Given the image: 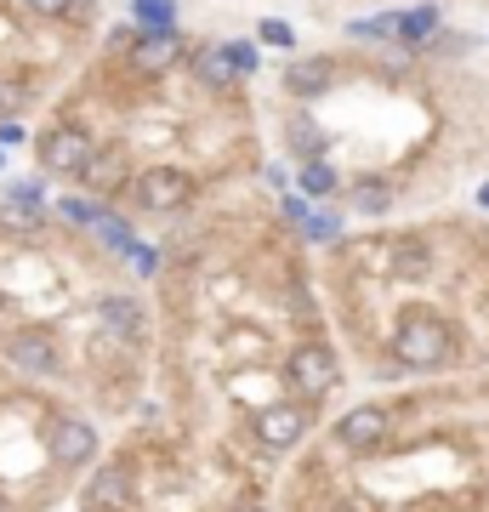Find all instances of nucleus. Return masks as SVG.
<instances>
[{
	"label": "nucleus",
	"instance_id": "obj_1",
	"mask_svg": "<svg viewBox=\"0 0 489 512\" xmlns=\"http://www.w3.org/2000/svg\"><path fill=\"white\" fill-rule=\"evenodd\" d=\"M450 325L444 319H433V313H410L399 325V336H393V359L410 370H438L444 359H450Z\"/></svg>",
	"mask_w": 489,
	"mask_h": 512
},
{
	"label": "nucleus",
	"instance_id": "obj_2",
	"mask_svg": "<svg viewBox=\"0 0 489 512\" xmlns=\"http://www.w3.org/2000/svg\"><path fill=\"white\" fill-rule=\"evenodd\" d=\"M285 382L296 387V393L319 399V393H330V387L342 382V365H336V353H330L325 342H302V348H290V359H285Z\"/></svg>",
	"mask_w": 489,
	"mask_h": 512
},
{
	"label": "nucleus",
	"instance_id": "obj_3",
	"mask_svg": "<svg viewBox=\"0 0 489 512\" xmlns=\"http://www.w3.org/2000/svg\"><path fill=\"white\" fill-rule=\"evenodd\" d=\"M188 200H194V183L182 177L177 165H154V171H143V177H137V205H143V211L171 217V211H182Z\"/></svg>",
	"mask_w": 489,
	"mask_h": 512
},
{
	"label": "nucleus",
	"instance_id": "obj_4",
	"mask_svg": "<svg viewBox=\"0 0 489 512\" xmlns=\"http://www.w3.org/2000/svg\"><path fill=\"white\" fill-rule=\"evenodd\" d=\"M251 433H256L262 450H290V444L308 439V410H302V404H268V410L251 421Z\"/></svg>",
	"mask_w": 489,
	"mask_h": 512
},
{
	"label": "nucleus",
	"instance_id": "obj_5",
	"mask_svg": "<svg viewBox=\"0 0 489 512\" xmlns=\"http://www.w3.org/2000/svg\"><path fill=\"white\" fill-rule=\"evenodd\" d=\"M46 450H52L57 467H86L91 456H97V427L80 416H63L52 421V439H46Z\"/></svg>",
	"mask_w": 489,
	"mask_h": 512
},
{
	"label": "nucleus",
	"instance_id": "obj_6",
	"mask_svg": "<svg viewBox=\"0 0 489 512\" xmlns=\"http://www.w3.org/2000/svg\"><path fill=\"white\" fill-rule=\"evenodd\" d=\"M91 160H97V148H91L86 131L57 126V131L40 137V165H52V171H86Z\"/></svg>",
	"mask_w": 489,
	"mask_h": 512
},
{
	"label": "nucleus",
	"instance_id": "obj_7",
	"mask_svg": "<svg viewBox=\"0 0 489 512\" xmlns=\"http://www.w3.org/2000/svg\"><path fill=\"white\" fill-rule=\"evenodd\" d=\"M126 507H131V473H126V461L97 467V478L86 484V512H126Z\"/></svg>",
	"mask_w": 489,
	"mask_h": 512
},
{
	"label": "nucleus",
	"instance_id": "obj_8",
	"mask_svg": "<svg viewBox=\"0 0 489 512\" xmlns=\"http://www.w3.org/2000/svg\"><path fill=\"white\" fill-rule=\"evenodd\" d=\"M387 410L381 404H359V410H347L342 421H336V439L347 444V450H376L381 439H387Z\"/></svg>",
	"mask_w": 489,
	"mask_h": 512
},
{
	"label": "nucleus",
	"instance_id": "obj_9",
	"mask_svg": "<svg viewBox=\"0 0 489 512\" xmlns=\"http://www.w3.org/2000/svg\"><path fill=\"white\" fill-rule=\"evenodd\" d=\"M177 52H182L177 35H143L137 46H131V63H137L143 74H154V69H165V63H177Z\"/></svg>",
	"mask_w": 489,
	"mask_h": 512
},
{
	"label": "nucleus",
	"instance_id": "obj_10",
	"mask_svg": "<svg viewBox=\"0 0 489 512\" xmlns=\"http://www.w3.org/2000/svg\"><path fill=\"white\" fill-rule=\"evenodd\" d=\"M12 365H23V370H40V376H57V353H52V342L46 336H18L12 342Z\"/></svg>",
	"mask_w": 489,
	"mask_h": 512
},
{
	"label": "nucleus",
	"instance_id": "obj_11",
	"mask_svg": "<svg viewBox=\"0 0 489 512\" xmlns=\"http://www.w3.org/2000/svg\"><path fill=\"white\" fill-rule=\"evenodd\" d=\"M285 86H290L296 97H319V92L330 86V63H325V57H313V63H296V69L285 74Z\"/></svg>",
	"mask_w": 489,
	"mask_h": 512
},
{
	"label": "nucleus",
	"instance_id": "obj_12",
	"mask_svg": "<svg viewBox=\"0 0 489 512\" xmlns=\"http://www.w3.org/2000/svg\"><path fill=\"white\" fill-rule=\"evenodd\" d=\"M103 319H109L120 336H143V308L131 296H103Z\"/></svg>",
	"mask_w": 489,
	"mask_h": 512
},
{
	"label": "nucleus",
	"instance_id": "obj_13",
	"mask_svg": "<svg viewBox=\"0 0 489 512\" xmlns=\"http://www.w3.org/2000/svg\"><path fill=\"white\" fill-rule=\"evenodd\" d=\"M393 205V188L376 183V177H364V183H353V211H364V217H381Z\"/></svg>",
	"mask_w": 489,
	"mask_h": 512
},
{
	"label": "nucleus",
	"instance_id": "obj_14",
	"mask_svg": "<svg viewBox=\"0 0 489 512\" xmlns=\"http://www.w3.org/2000/svg\"><path fill=\"white\" fill-rule=\"evenodd\" d=\"M137 18H143V35H177L171 29V18H177L171 0H137Z\"/></svg>",
	"mask_w": 489,
	"mask_h": 512
},
{
	"label": "nucleus",
	"instance_id": "obj_15",
	"mask_svg": "<svg viewBox=\"0 0 489 512\" xmlns=\"http://www.w3.org/2000/svg\"><path fill=\"white\" fill-rule=\"evenodd\" d=\"M120 177H126V154H114V148H109V154H97V160L86 165V183L91 188H114Z\"/></svg>",
	"mask_w": 489,
	"mask_h": 512
},
{
	"label": "nucleus",
	"instance_id": "obj_16",
	"mask_svg": "<svg viewBox=\"0 0 489 512\" xmlns=\"http://www.w3.org/2000/svg\"><path fill=\"white\" fill-rule=\"evenodd\" d=\"M438 29V6H416V12H399V35L404 40H433Z\"/></svg>",
	"mask_w": 489,
	"mask_h": 512
},
{
	"label": "nucleus",
	"instance_id": "obj_17",
	"mask_svg": "<svg viewBox=\"0 0 489 512\" xmlns=\"http://www.w3.org/2000/svg\"><path fill=\"white\" fill-rule=\"evenodd\" d=\"M359 40H393L399 35V12H381V18H353L347 23Z\"/></svg>",
	"mask_w": 489,
	"mask_h": 512
},
{
	"label": "nucleus",
	"instance_id": "obj_18",
	"mask_svg": "<svg viewBox=\"0 0 489 512\" xmlns=\"http://www.w3.org/2000/svg\"><path fill=\"white\" fill-rule=\"evenodd\" d=\"M290 148H296V154H319V148H325V131L308 126V120H290Z\"/></svg>",
	"mask_w": 489,
	"mask_h": 512
},
{
	"label": "nucleus",
	"instance_id": "obj_19",
	"mask_svg": "<svg viewBox=\"0 0 489 512\" xmlns=\"http://www.w3.org/2000/svg\"><path fill=\"white\" fill-rule=\"evenodd\" d=\"M194 69H200V80H205V86H222V80H228V57H222L217 46H211V52H200V57H194Z\"/></svg>",
	"mask_w": 489,
	"mask_h": 512
},
{
	"label": "nucleus",
	"instance_id": "obj_20",
	"mask_svg": "<svg viewBox=\"0 0 489 512\" xmlns=\"http://www.w3.org/2000/svg\"><path fill=\"white\" fill-rule=\"evenodd\" d=\"M302 188L319 200V194H330V188H336V171H330V165H302Z\"/></svg>",
	"mask_w": 489,
	"mask_h": 512
},
{
	"label": "nucleus",
	"instance_id": "obj_21",
	"mask_svg": "<svg viewBox=\"0 0 489 512\" xmlns=\"http://www.w3.org/2000/svg\"><path fill=\"white\" fill-rule=\"evenodd\" d=\"M63 211H69V222H86V228H103V217H109V211H97V205L80 200V194H74V200H63Z\"/></svg>",
	"mask_w": 489,
	"mask_h": 512
},
{
	"label": "nucleus",
	"instance_id": "obj_22",
	"mask_svg": "<svg viewBox=\"0 0 489 512\" xmlns=\"http://www.w3.org/2000/svg\"><path fill=\"white\" fill-rule=\"evenodd\" d=\"M29 12H40V18H69V12H80V0H23Z\"/></svg>",
	"mask_w": 489,
	"mask_h": 512
},
{
	"label": "nucleus",
	"instance_id": "obj_23",
	"mask_svg": "<svg viewBox=\"0 0 489 512\" xmlns=\"http://www.w3.org/2000/svg\"><path fill=\"white\" fill-rule=\"evenodd\" d=\"M256 29H262V40H268V46H290V23H279V18H262Z\"/></svg>",
	"mask_w": 489,
	"mask_h": 512
},
{
	"label": "nucleus",
	"instance_id": "obj_24",
	"mask_svg": "<svg viewBox=\"0 0 489 512\" xmlns=\"http://www.w3.org/2000/svg\"><path fill=\"white\" fill-rule=\"evenodd\" d=\"M222 57H228L234 69H256V52H251V46H239V40H234V46H222Z\"/></svg>",
	"mask_w": 489,
	"mask_h": 512
},
{
	"label": "nucleus",
	"instance_id": "obj_25",
	"mask_svg": "<svg viewBox=\"0 0 489 512\" xmlns=\"http://www.w3.org/2000/svg\"><path fill=\"white\" fill-rule=\"evenodd\" d=\"M302 228H308L313 239H336V228H342V222H336V217H308Z\"/></svg>",
	"mask_w": 489,
	"mask_h": 512
},
{
	"label": "nucleus",
	"instance_id": "obj_26",
	"mask_svg": "<svg viewBox=\"0 0 489 512\" xmlns=\"http://www.w3.org/2000/svg\"><path fill=\"white\" fill-rule=\"evenodd\" d=\"M0 222H6V228H40V217H23L18 205H6V211H0Z\"/></svg>",
	"mask_w": 489,
	"mask_h": 512
},
{
	"label": "nucleus",
	"instance_id": "obj_27",
	"mask_svg": "<svg viewBox=\"0 0 489 512\" xmlns=\"http://www.w3.org/2000/svg\"><path fill=\"white\" fill-rule=\"evenodd\" d=\"M12 200H18V205H40V183H23V188H12Z\"/></svg>",
	"mask_w": 489,
	"mask_h": 512
},
{
	"label": "nucleus",
	"instance_id": "obj_28",
	"mask_svg": "<svg viewBox=\"0 0 489 512\" xmlns=\"http://www.w3.org/2000/svg\"><path fill=\"white\" fill-rule=\"evenodd\" d=\"M228 512H268L262 501H239V507H228Z\"/></svg>",
	"mask_w": 489,
	"mask_h": 512
},
{
	"label": "nucleus",
	"instance_id": "obj_29",
	"mask_svg": "<svg viewBox=\"0 0 489 512\" xmlns=\"http://www.w3.org/2000/svg\"><path fill=\"white\" fill-rule=\"evenodd\" d=\"M478 200H484V205H489V183H484V194H478Z\"/></svg>",
	"mask_w": 489,
	"mask_h": 512
},
{
	"label": "nucleus",
	"instance_id": "obj_30",
	"mask_svg": "<svg viewBox=\"0 0 489 512\" xmlns=\"http://www.w3.org/2000/svg\"><path fill=\"white\" fill-rule=\"evenodd\" d=\"M0 512H6V501H0Z\"/></svg>",
	"mask_w": 489,
	"mask_h": 512
}]
</instances>
